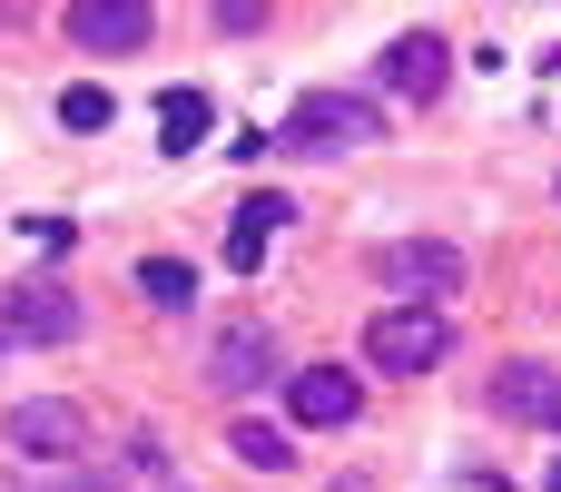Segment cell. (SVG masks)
I'll use <instances>...</instances> for the list:
<instances>
[{
  "mask_svg": "<svg viewBox=\"0 0 561 492\" xmlns=\"http://www.w3.org/2000/svg\"><path fill=\"white\" fill-rule=\"evenodd\" d=\"M444 355H454L444 306H375L365 316V375H434Z\"/></svg>",
  "mask_w": 561,
  "mask_h": 492,
  "instance_id": "6da1fadb",
  "label": "cell"
},
{
  "mask_svg": "<svg viewBox=\"0 0 561 492\" xmlns=\"http://www.w3.org/2000/svg\"><path fill=\"white\" fill-rule=\"evenodd\" d=\"M276 138H286V148H316V158H345V148L385 138V108H375L365 89H306V99L286 108Z\"/></svg>",
  "mask_w": 561,
  "mask_h": 492,
  "instance_id": "7a4b0ae2",
  "label": "cell"
},
{
  "mask_svg": "<svg viewBox=\"0 0 561 492\" xmlns=\"http://www.w3.org/2000/svg\"><path fill=\"white\" fill-rule=\"evenodd\" d=\"M463 247H444V237H394L385 256H375V286L394 296V306H444V296H463Z\"/></svg>",
  "mask_w": 561,
  "mask_h": 492,
  "instance_id": "3957f363",
  "label": "cell"
},
{
  "mask_svg": "<svg viewBox=\"0 0 561 492\" xmlns=\"http://www.w3.org/2000/svg\"><path fill=\"white\" fill-rule=\"evenodd\" d=\"M0 434H10V454H30V464L49 473V464H79L89 414H79L69 394H30V404H10V424H0Z\"/></svg>",
  "mask_w": 561,
  "mask_h": 492,
  "instance_id": "277c9868",
  "label": "cell"
},
{
  "mask_svg": "<svg viewBox=\"0 0 561 492\" xmlns=\"http://www.w3.org/2000/svg\"><path fill=\"white\" fill-rule=\"evenodd\" d=\"M0 335L10 345H69L79 335V296L59 276H20V286H0Z\"/></svg>",
  "mask_w": 561,
  "mask_h": 492,
  "instance_id": "5b68a950",
  "label": "cell"
},
{
  "mask_svg": "<svg viewBox=\"0 0 561 492\" xmlns=\"http://www.w3.org/2000/svg\"><path fill=\"white\" fill-rule=\"evenodd\" d=\"M355 414H365V375H345V365H296L286 375V424L296 434H335Z\"/></svg>",
  "mask_w": 561,
  "mask_h": 492,
  "instance_id": "8992f818",
  "label": "cell"
},
{
  "mask_svg": "<svg viewBox=\"0 0 561 492\" xmlns=\"http://www.w3.org/2000/svg\"><path fill=\"white\" fill-rule=\"evenodd\" d=\"M148 39H158V10H148V0H69V49L128 59V49H148Z\"/></svg>",
  "mask_w": 561,
  "mask_h": 492,
  "instance_id": "52a82bcc",
  "label": "cell"
},
{
  "mask_svg": "<svg viewBox=\"0 0 561 492\" xmlns=\"http://www.w3.org/2000/svg\"><path fill=\"white\" fill-rule=\"evenodd\" d=\"M444 79H454V49H444L434 30H404V39L375 59V89H385V99H444Z\"/></svg>",
  "mask_w": 561,
  "mask_h": 492,
  "instance_id": "ba28073f",
  "label": "cell"
},
{
  "mask_svg": "<svg viewBox=\"0 0 561 492\" xmlns=\"http://www.w3.org/2000/svg\"><path fill=\"white\" fill-rule=\"evenodd\" d=\"M207 375H217V394L237 404V394H256V385H276L286 365H276V335H266V325H227V335L207 345Z\"/></svg>",
  "mask_w": 561,
  "mask_h": 492,
  "instance_id": "9c48e42d",
  "label": "cell"
},
{
  "mask_svg": "<svg viewBox=\"0 0 561 492\" xmlns=\"http://www.w3.org/2000/svg\"><path fill=\"white\" fill-rule=\"evenodd\" d=\"M552 365H503V375H493V414H503V424H552Z\"/></svg>",
  "mask_w": 561,
  "mask_h": 492,
  "instance_id": "30bf717a",
  "label": "cell"
},
{
  "mask_svg": "<svg viewBox=\"0 0 561 492\" xmlns=\"http://www.w3.org/2000/svg\"><path fill=\"white\" fill-rule=\"evenodd\" d=\"M138 296H148L158 316H187V306H197V266H187V256H138Z\"/></svg>",
  "mask_w": 561,
  "mask_h": 492,
  "instance_id": "8fae6325",
  "label": "cell"
},
{
  "mask_svg": "<svg viewBox=\"0 0 561 492\" xmlns=\"http://www.w3.org/2000/svg\"><path fill=\"white\" fill-rule=\"evenodd\" d=\"M197 138H207V99H197V89H168V99H158V148L187 158Z\"/></svg>",
  "mask_w": 561,
  "mask_h": 492,
  "instance_id": "7c38bea8",
  "label": "cell"
},
{
  "mask_svg": "<svg viewBox=\"0 0 561 492\" xmlns=\"http://www.w3.org/2000/svg\"><path fill=\"white\" fill-rule=\"evenodd\" d=\"M227 454H237V464H256V473H286V464H296L286 424H256V414H247V424H227Z\"/></svg>",
  "mask_w": 561,
  "mask_h": 492,
  "instance_id": "4fadbf2b",
  "label": "cell"
},
{
  "mask_svg": "<svg viewBox=\"0 0 561 492\" xmlns=\"http://www.w3.org/2000/svg\"><path fill=\"white\" fill-rule=\"evenodd\" d=\"M20 492H128L118 473H99V464H49V473H30Z\"/></svg>",
  "mask_w": 561,
  "mask_h": 492,
  "instance_id": "5bb4252c",
  "label": "cell"
},
{
  "mask_svg": "<svg viewBox=\"0 0 561 492\" xmlns=\"http://www.w3.org/2000/svg\"><path fill=\"white\" fill-rule=\"evenodd\" d=\"M59 118H69V128H108V118H118V99H108L99 79H79V89H59Z\"/></svg>",
  "mask_w": 561,
  "mask_h": 492,
  "instance_id": "9a60e30c",
  "label": "cell"
},
{
  "mask_svg": "<svg viewBox=\"0 0 561 492\" xmlns=\"http://www.w3.org/2000/svg\"><path fill=\"white\" fill-rule=\"evenodd\" d=\"M286 217H296V207H286V197H276V187H256V197H247V207H237V227H247V237H276V227H286Z\"/></svg>",
  "mask_w": 561,
  "mask_h": 492,
  "instance_id": "2e32d148",
  "label": "cell"
},
{
  "mask_svg": "<svg viewBox=\"0 0 561 492\" xmlns=\"http://www.w3.org/2000/svg\"><path fill=\"white\" fill-rule=\"evenodd\" d=\"M128 473H138V483H168V444H158V434H128Z\"/></svg>",
  "mask_w": 561,
  "mask_h": 492,
  "instance_id": "e0dca14e",
  "label": "cell"
},
{
  "mask_svg": "<svg viewBox=\"0 0 561 492\" xmlns=\"http://www.w3.org/2000/svg\"><path fill=\"white\" fill-rule=\"evenodd\" d=\"M20 237H30V247H69L79 227H69V217H49V207H30V217H20Z\"/></svg>",
  "mask_w": 561,
  "mask_h": 492,
  "instance_id": "ac0fdd59",
  "label": "cell"
},
{
  "mask_svg": "<svg viewBox=\"0 0 561 492\" xmlns=\"http://www.w3.org/2000/svg\"><path fill=\"white\" fill-rule=\"evenodd\" d=\"M217 30H237V39H247V30H266V10H256V0H217Z\"/></svg>",
  "mask_w": 561,
  "mask_h": 492,
  "instance_id": "d6986e66",
  "label": "cell"
},
{
  "mask_svg": "<svg viewBox=\"0 0 561 492\" xmlns=\"http://www.w3.org/2000/svg\"><path fill=\"white\" fill-rule=\"evenodd\" d=\"M542 492H561V454H552V473H542Z\"/></svg>",
  "mask_w": 561,
  "mask_h": 492,
  "instance_id": "ffe728a7",
  "label": "cell"
},
{
  "mask_svg": "<svg viewBox=\"0 0 561 492\" xmlns=\"http://www.w3.org/2000/svg\"><path fill=\"white\" fill-rule=\"evenodd\" d=\"M552 434H561V385H552Z\"/></svg>",
  "mask_w": 561,
  "mask_h": 492,
  "instance_id": "44dd1931",
  "label": "cell"
},
{
  "mask_svg": "<svg viewBox=\"0 0 561 492\" xmlns=\"http://www.w3.org/2000/svg\"><path fill=\"white\" fill-rule=\"evenodd\" d=\"M542 69H561V49H542Z\"/></svg>",
  "mask_w": 561,
  "mask_h": 492,
  "instance_id": "7402d4cb",
  "label": "cell"
}]
</instances>
